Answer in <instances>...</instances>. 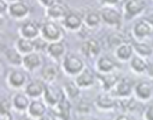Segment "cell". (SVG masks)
<instances>
[{
    "label": "cell",
    "mask_w": 153,
    "mask_h": 120,
    "mask_svg": "<svg viewBox=\"0 0 153 120\" xmlns=\"http://www.w3.org/2000/svg\"><path fill=\"white\" fill-rule=\"evenodd\" d=\"M62 67L63 71L65 72V74L69 76H74V77H77L85 68V61L80 55H76V54H68L62 63Z\"/></svg>",
    "instance_id": "1"
},
{
    "label": "cell",
    "mask_w": 153,
    "mask_h": 120,
    "mask_svg": "<svg viewBox=\"0 0 153 120\" xmlns=\"http://www.w3.org/2000/svg\"><path fill=\"white\" fill-rule=\"evenodd\" d=\"M41 37L48 43L62 41L63 30L54 21H47L41 24Z\"/></svg>",
    "instance_id": "2"
},
{
    "label": "cell",
    "mask_w": 153,
    "mask_h": 120,
    "mask_svg": "<svg viewBox=\"0 0 153 120\" xmlns=\"http://www.w3.org/2000/svg\"><path fill=\"white\" fill-rule=\"evenodd\" d=\"M65 96V93L63 90V88L57 87L53 84H45V93H44V101L48 107H54L56 105H58Z\"/></svg>",
    "instance_id": "3"
},
{
    "label": "cell",
    "mask_w": 153,
    "mask_h": 120,
    "mask_svg": "<svg viewBox=\"0 0 153 120\" xmlns=\"http://www.w3.org/2000/svg\"><path fill=\"white\" fill-rule=\"evenodd\" d=\"M117 102H118V99L111 91H102L95 97L94 106L97 109L101 112H108L117 107Z\"/></svg>",
    "instance_id": "4"
},
{
    "label": "cell",
    "mask_w": 153,
    "mask_h": 120,
    "mask_svg": "<svg viewBox=\"0 0 153 120\" xmlns=\"http://www.w3.org/2000/svg\"><path fill=\"white\" fill-rule=\"evenodd\" d=\"M99 12L101 15L102 23L107 24L108 27H113V28L121 27L122 21H123V15H121L118 10H116L112 6H104Z\"/></svg>",
    "instance_id": "5"
},
{
    "label": "cell",
    "mask_w": 153,
    "mask_h": 120,
    "mask_svg": "<svg viewBox=\"0 0 153 120\" xmlns=\"http://www.w3.org/2000/svg\"><path fill=\"white\" fill-rule=\"evenodd\" d=\"M117 99H127L130 97L134 93V84L128 77H121L117 84L114 85L113 90L111 91Z\"/></svg>",
    "instance_id": "6"
},
{
    "label": "cell",
    "mask_w": 153,
    "mask_h": 120,
    "mask_svg": "<svg viewBox=\"0 0 153 120\" xmlns=\"http://www.w3.org/2000/svg\"><path fill=\"white\" fill-rule=\"evenodd\" d=\"M146 9L145 0H127L123 5V17L126 19H131L140 13H142Z\"/></svg>",
    "instance_id": "7"
},
{
    "label": "cell",
    "mask_w": 153,
    "mask_h": 120,
    "mask_svg": "<svg viewBox=\"0 0 153 120\" xmlns=\"http://www.w3.org/2000/svg\"><path fill=\"white\" fill-rule=\"evenodd\" d=\"M134 96L136 97L137 101H142V102H147L151 101L153 97V87L149 82L146 81H141L137 82L134 85Z\"/></svg>",
    "instance_id": "8"
},
{
    "label": "cell",
    "mask_w": 153,
    "mask_h": 120,
    "mask_svg": "<svg viewBox=\"0 0 153 120\" xmlns=\"http://www.w3.org/2000/svg\"><path fill=\"white\" fill-rule=\"evenodd\" d=\"M19 34H21V37H25L34 41V40L39 38L41 36V25L37 24L36 22L28 21L21 25Z\"/></svg>",
    "instance_id": "9"
},
{
    "label": "cell",
    "mask_w": 153,
    "mask_h": 120,
    "mask_svg": "<svg viewBox=\"0 0 153 120\" xmlns=\"http://www.w3.org/2000/svg\"><path fill=\"white\" fill-rule=\"evenodd\" d=\"M81 53L88 58V59H95L100 55V52H101V46L99 43L98 40L95 38H88L86 41L81 45V48H80Z\"/></svg>",
    "instance_id": "10"
},
{
    "label": "cell",
    "mask_w": 153,
    "mask_h": 120,
    "mask_svg": "<svg viewBox=\"0 0 153 120\" xmlns=\"http://www.w3.org/2000/svg\"><path fill=\"white\" fill-rule=\"evenodd\" d=\"M45 13L46 17H48L51 21H63L70 13V11L65 4L56 1L52 6L45 10Z\"/></svg>",
    "instance_id": "11"
},
{
    "label": "cell",
    "mask_w": 153,
    "mask_h": 120,
    "mask_svg": "<svg viewBox=\"0 0 153 120\" xmlns=\"http://www.w3.org/2000/svg\"><path fill=\"white\" fill-rule=\"evenodd\" d=\"M116 68H117V63L114 61V59H112L108 55L99 57L97 63H95V70H97L98 74L112 73V72H114Z\"/></svg>",
    "instance_id": "12"
},
{
    "label": "cell",
    "mask_w": 153,
    "mask_h": 120,
    "mask_svg": "<svg viewBox=\"0 0 153 120\" xmlns=\"http://www.w3.org/2000/svg\"><path fill=\"white\" fill-rule=\"evenodd\" d=\"M27 74L21 70H12L7 73L6 83L12 89H21L27 85Z\"/></svg>",
    "instance_id": "13"
},
{
    "label": "cell",
    "mask_w": 153,
    "mask_h": 120,
    "mask_svg": "<svg viewBox=\"0 0 153 120\" xmlns=\"http://www.w3.org/2000/svg\"><path fill=\"white\" fill-rule=\"evenodd\" d=\"M51 112L58 118V120L71 119V102L68 97H64L58 105L51 108Z\"/></svg>",
    "instance_id": "14"
},
{
    "label": "cell",
    "mask_w": 153,
    "mask_h": 120,
    "mask_svg": "<svg viewBox=\"0 0 153 120\" xmlns=\"http://www.w3.org/2000/svg\"><path fill=\"white\" fill-rule=\"evenodd\" d=\"M120 74L116 72L107 73V74H98L97 73V79L99 81V84L104 91H112L114 85L120 81Z\"/></svg>",
    "instance_id": "15"
},
{
    "label": "cell",
    "mask_w": 153,
    "mask_h": 120,
    "mask_svg": "<svg viewBox=\"0 0 153 120\" xmlns=\"http://www.w3.org/2000/svg\"><path fill=\"white\" fill-rule=\"evenodd\" d=\"M75 82L81 89H89L97 82V74H94L91 70L85 68L77 77L75 78Z\"/></svg>",
    "instance_id": "16"
},
{
    "label": "cell",
    "mask_w": 153,
    "mask_h": 120,
    "mask_svg": "<svg viewBox=\"0 0 153 120\" xmlns=\"http://www.w3.org/2000/svg\"><path fill=\"white\" fill-rule=\"evenodd\" d=\"M24 93L31 99V100H39L44 96L45 93V83L41 81H31L25 85Z\"/></svg>",
    "instance_id": "17"
},
{
    "label": "cell",
    "mask_w": 153,
    "mask_h": 120,
    "mask_svg": "<svg viewBox=\"0 0 153 120\" xmlns=\"http://www.w3.org/2000/svg\"><path fill=\"white\" fill-rule=\"evenodd\" d=\"M47 112H48L47 110V105L45 103V101H41V100H31V102L29 105V108L27 110L29 118H31L34 120L40 119Z\"/></svg>",
    "instance_id": "18"
},
{
    "label": "cell",
    "mask_w": 153,
    "mask_h": 120,
    "mask_svg": "<svg viewBox=\"0 0 153 120\" xmlns=\"http://www.w3.org/2000/svg\"><path fill=\"white\" fill-rule=\"evenodd\" d=\"M152 30H153V28L151 27V24L148 22H146L145 19H142V21H139V22H136L134 24V27H133V35H134V37L136 40L142 41V40H145L148 36H151Z\"/></svg>",
    "instance_id": "19"
},
{
    "label": "cell",
    "mask_w": 153,
    "mask_h": 120,
    "mask_svg": "<svg viewBox=\"0 0 153 120\" xmlns=\"http://www.w3.org/2000/svg\"><path fill=\"white\" fill-rule=\"evenodd\" d=\"M7 13L12 18L22 19V18H25L29 15V7H28V5L24 1H21V0H18V1H16V3L9 4Z\"/></svg>",
    "instance_id": "20"
},
{
    "label": "cell",
    "mask_w": 153,
    "mask_h": 120,
    "mask_svg": "<svg viewBox=\"0 0 153 120\" xmlns=\"http://www.w3.org/2000/svg\"><path fill=\"white\" fill-rule=\"evenodd\" d=\"M63 27L69 31H79L83 25V18L79 13L70 12L63 21Z\"/></svg>",
    "instance_id": "21"
},
{
    "label": "cell",
    "mask_w": 153,
    "mask_h": 120,
    "mask_svg": "<svg viewBox=\"0 0 153 120\" xmlns=\"http://www.w3.org/2000/svg\"><path fill=\"white\" fill-rule=\"evenodd\" d=\"M30 102H31V99L25 93H16L11 99L12 108L16 109L17 112H21V113L28 110Z\"/></svg>",
    "instance_id": "22"
},
{
    "label": "cell",
    "mask_w": 153,
    "mask_h": 120,
    "mask_svg": "<svg viewBox=\"0 0 153 120\" xmlns=\"http://www.w3.org/2000/svg\"><path fill=\"white\" fill-rule=\"evenodd\" d=\"M134 47H133V42H127L123 43L121 46H118L117 48H114V55H116L117 60L121 61H130L131 58L134 57Z\"/></svg>",
    "instance_id": "23"
},
{
    "label": "cell",
    "mask_w": 153,
    "mask_h": 120,
    "mask_svg": "<svg viewBox=\"0 0 153 120\" xmlns=\"http://www.w3.org/2000/svg\"><path fill=\"white\" fill-rule=\"evenodd\" d=\"M41 64H42V59H41V55L37 52H33L30 54H27L23 58V67L30 72L35 71L36 68H39L41 66Z\"/></svg>",
    "instance_id": "24"
},
{
    "label": "cell",
    "mask_w": 153,
    "mask_h": 120,
    "mask_svg": "<svg viewBox=\"0 0 153 120\" xmlns=\"http://www.w3.org/2000/svg\"><path fill=\"white\" fill-rule=\"evenodd\" d=\"M47 54L54 59V60H59L60 58H65V52H66V47L64 45L63 41H57V42H51L48 43L47 46V49H46Z\"/></svg>",
    "instance_id": "25"
},
{
    "label": "cell",
    "mask_w": 153,
    "mask_h": 120,
    "mask_svg": "<svg viewBox=\"0 0 153 120\" xmlns=\"http://www.w3.org/2000/svg\"><path fill=\"white\" fill-rule=\"evenodd\" d=\"M59 76V71L54 65H46L41 71V81L45 84H53Z\"/></svg>",
    "instance_id": "26"
},
{
    "label": "cell",
    "mask_w": 153,
    "mask_h": 120,
    "mask_svg": "<svg viewBox=\"0 0 153 120\" xmlns=\"http://www.w3.org/2000/svg\"><path fill=\"white\" fill-rule=\"evenodd\" d=\"M129 66H130L131 71H134L137 74L147 72L148 68H149V65H148L147 60L145 58H142V57H139V55H134L131 58V60L129 61Z\"/></svg>",
    "instance_id": "27"
},
{
    "label": "cell",
    "mask_w": 153,
    "mask_h": 120,
    "mask_svg": "<svg viewBox=\"0 0 153 120\" xmlns=\"http://www.w3.org/2000/svg\"><path fill=\"white\" fill-rule=\"evenodd\" d=\"M22 55L30 54L35 52V43L33 40L25 38V37H19L16 41V47H15Z\"/></svg>",
    "instance_id": "28"
},
{
    "label": "cell",
    "mask_w": 153,
    "mask_h": 120,
    "mask_svg": "<svg viewBox=\"0 0 153 120\" xmlns=\"http://www.w3.org/2000/svg\"><path fill=\"white\" fill-rule=\"evenodd\" d=\"M101 15L99 11H88L83 17V24L89 29H95L101 24Z\"/></svg>",
    "instance_id": "29"
},
{
    "label": "cell",
    "mask_w": 153,
    "mask_h": 120,
    "mask_svg": "<svg viewBox=\"0 0 153 120\" xmlns=\"http://www.w3.org/2000/svg\"><path fill=\"white\" fill-rule=\"evenodd\" d=\"M63 90L65 93V96L69 99V100H75L77 99L81 94V88L76 84L75 81H68L64 87H63Z\"/></svg>",
    "instance_id": "30"
},
{
    "label": "cell",
    "mask_w": 153,
    "mask_h": 120,
    "mask_svg": "<svg viewBox=\"0 0 153 120\" xmlns=\"http://www.w3.org/2000/svg\"><path fill=\"white\" fill-rule=\"evenodd\" d=\"M5 58L9 61V64L13 65V66H23V58L24 55H22L16 48H9L5 51Z\"/></svg>",
    "instance_id": "31"
},
{
    "label": "cell",
    "mask_w": 153,
    "mask_h": 120,
    "mask_svg": "<svg viewBox=\"0 0 153 120\" xmlns=\"http://www.w3.org/2000/svg\"><path fill=\"white\" fill-rule=\"evenodd\" d=\"M133 47H134L135 55L142 57L145 59L148 58V57H151L152 53H153V48L149 45H147V43H145L142 41H135V42H133Z\"/></svg>",
    "instance_id": "32"
},
{
    "label": "cell",
    "mask_w": 153,
    "mask_h": 120,
    "mask_svg": "<svg viewBox=\"0 0 153 120\" xmlns=\"http://www.w3.org/2000/svg\"><path fill=\"white\" fill-rule=\"evenodd\" d=\"M117 106L124 112V113H129V112H134L137 107V100L135 96H130L127 99H118Z\"/></svg>",
    "instance_id": "33"
},
{
    "label": "cell",
    "mask_w": 153,
    "mask_h": 120,
    "mask_svg": "<svg viewBox=\"0 0 153 120\" xmlns=\"http://www.w3.org/2000/svg\"><path fill=\"white\" fill-rule=\"evenodd\" d=\"M107 41H108V45H110L111 47H113V48H117L118 46L129 42V41H128V37H127L124 34L118 32V31L110 34V36H108V38H107Z\"/></svg>",
    "instance_id": "34"
},
{
    "label": "cell",
    "mask_w": 153,
    "mask_h": 120,
    "mask_svg": "<svg viewBox=\"0 0 153 120\" xmlns=\"http://www.w3.org/2000/svg\"><path fill=\"white\" fill-rule=\"evenodd\" d=\"M34 43H35V52L46 51L47 49V46H48V42L46 41V40H44L41 36L39 38L34 40Z\"/></svg>",
    "instance_id": "35"
},
{
    "label": "cell",
    "mask_w": 153,
    "mask_h": 120,
    "mask_svg": "<svg viewBox=\"0 0 153 120\" xmlns=\"http://www.w3.org/2000/svg\"><path fill=\"white\" fill-rule=\"evenodd\" d=\"M77 110H79V113H82V114H89L92 110V106L89 105V102L82 100L77 105Z\"/></svg>",
    "instance_id": "36"
},
{
    "label": "cell",
    "mask_w": 153,
    "mask_h": 120,
    "mask_svg": "<svg viewBox=\"0 0 153 120\" xmlns=\"http://www.w3.org/2000/svg\"><path fill=\"white\" fill-rule=\"evenodd\" d=\"M142 120H153V102H149L143 109Z\"/></svg>",
    "instance_id": "37"
},
{
    "label": "cell",
    "mask_w": 153,
    "mask_h": 120,
    "mask_svg": "<svg viewBox=\"0 0 153 120\" xmlns=\"http://www.w3.org/2000/svg\"><path fill=\"white\" fill-rule=\"evenodd\" d=\"M104 6H113V5H124L127 0H100Z\"/></svg>",
    "instance_id": "38"
},
{
    "label": "cell",
    "mask_w": 153,
    "mask_h": 120,
    "mask_svg": "<svg viewBox=\"0 0 153 120\" xmlns=\"http://www.w3.org/2000/svg\"><path fill=\"white\" fill-rule=\"evenodd\" d=\"M37 1H39V4L42 6V7H45V10L46 9H48L50 6H52L57 0H37Z\"/></svg>",
    "instance_id": "39"
},
{
    "label": "cell",
    "mask_w": 153,
    "mask_h": 120,
    "mask_svg": "<svg viewBox=\"0 0 153 120\" xmlns=\"http://www.w3.org/2000/svg\"><path fill=\"white\" fill-rule=\"evenodd\" d=\"M37 120H58V118L50 110V112H47L46 114H44L40 119H37Z\"/></svg>",
    "instance_id": "40"
},
{
    "label": "cell",
    "mask_w": 153,
    "mask_h": 120,
    "mask_svg": "<svg viewBox=\"0 0 153 120\" xmlns=\"http://www.w3.org/2000/svg\"><path fill=\"white\" fill-rule=\"evenodd\" d=\"M114 120H133V119L128 113H121L114 118Z\"/></svg>",
    "instance_id": "41"
},
{
    "label": "cell",
    "mask_w": 153,
    "mask_h": 120,
    "mask_svg": "<svg viewBox=\"0 0 153 120\" xmlns=\"http://www.w3.org/2000/svg\"><path fill=\"white\" fill-rule=\"evenodd\" d=\"M0 7H1V13H4L6 10H9V4L4 0H1V3H0Z\"/></svg>",
    "instance_id": "42"
},
{
    "label": "cell",
    "mask_w": 153,
    "mask_h": 120,
    "mask_svg": "<svg viewBox=\"0 0 153 120\" xmlns=\"http://www.w3.org/2000/svg\"><path fill=\"white\" fill-rule=\"evenodd\" d=\"M145 21H146V22H148V23L151 24V27L153 28V12H152V13H149V15L145 18Z\"/></svg>",
    "instance_id": "43"
},
{
    "label": "cell",
    "mask_w": 153,
    "mask_h": 120,
    "mask_svg": "<svg viewBox=\"0 0 153 120\" xmlns=\"http://www.w3.org/2000/svg\"><path fill=\"white\" fill-rule=\"evenodd\" d=\"M148 77H149V79L151 81H153V65H151L149 66V68H148Z\"/></svg>",
    "instance_id": "44"
},
{
    "label": "cell",
    "mask_w": 153,
    "mask_h": 120,
    "mask_svg": "<svg viewBox=\"0 0 153 120\" xmlns=\"http://www.w3.org/2000/svg\"><path fill=\"white\" fill-rule=\"evenodd\" d=\"M4 1H6L7 4H12V3H16V1H18V0H4Z\"/></svg>",
    "instance_id": "45"
},
{
    "label": "cell",
    "mask_w": 153,
    "mask_h": 120,
    "mask_svg": "<svg viewBox=\"0 0 153 120\" xmlns=\"http://www.w3.org/2000/svg\"><path fill=\"white\" fill-rule=\"evenodd\" d=\"M82 120H95V119H82Z\"/></svg>",
    "instance_id": "46"
}]
</instances>
